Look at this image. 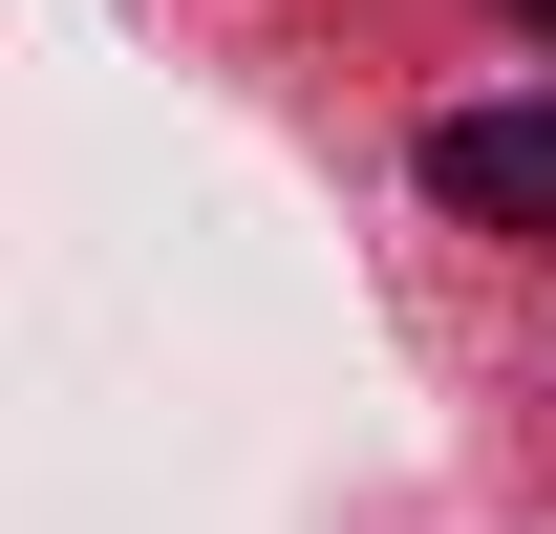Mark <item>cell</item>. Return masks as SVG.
Instances as JSON below:
<instances>
[{"label":"cell","mask_w":556,"mask_h":534,"mask_svg":"<svg viewBox=\"0 0 556 534\" xmlns=\"http://www.w3.org/2000/svg\"><path fill=\"white\" fill-rule=\"evenodd\" d=\"M428 193L471 236H556V107H450L428 129Z\"/></svg>","instance_id":"obj_1"},{"label":"cell","mask_w":556,"mask_h":534,"mask_svg":"<svg viewBox=\"0 0 556 534\" xmlns=\"http://www.w3.org/2000/svg\"><path fill=\"white\" fill-rule=\"evenodd\" d=\"M514 22H556V0H514Z\"/></svg>","instance_id":"obj_2"}]
</instances>
